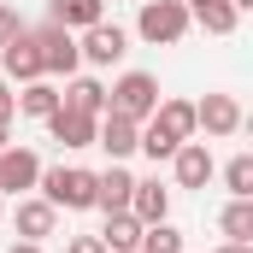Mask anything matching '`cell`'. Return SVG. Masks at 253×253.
<instances>
[{
    "mask_svg": "<svg viewBox=\"0 0 253 253\" xmlns=\"http://www.w3.org/2000/svg\"><path fill=\"white\" fill-rule=\"evenodd\" d=\"M36 183H42V200H47V206H65V212L94 206V171H83V165H53V171H42Z\"/></svg>",
    "mask_w": 253,
    "mask_h": 253,
    "instance_id": "obj_1",
    "label": "cell"
},
{
    "mask_svg": "<svg viewBox=\"0 0 253 253\" xmlns=\"http://www.w3.org/2000/svg\"><path fill=\"white\" fill-rule=\"evenodd\" d=\"M153 106H159V83H153L147 71H124V77L112 83V94H106V112H118L129 124H147Z\"/></svg>",
    "mask_w": 253,
    "mask_h": 253,
    "instance_id": "obj_2",
    "label": "cell"
},
{
    "mask_svg": "<svg viewBox=\"0 0 253 253\" xmlns=\"http://www.w3.org/2000/svg\"><path fill=\"white\" fill-rule=\"evenodd\" d=\"M135 30H141V42H153V47H177V42L189 36V6H183V0H147L141 18H135Z\"/></svg>",
    "mask_w": 253,
    "mask_h": 253,
    "instance_id": "obj_3",
    "label": "cell"
},
{
    "mask_svg": "<svg viewBox=\"0 0 253 253\" xmlns=\"http://www.w3.org/2000/svg\"><path fill=\"white\" fill-rule=\"evenodd\" d=\"M30 36H36V47H42V71L71 77V71L83 65V53H77V36H71V30H59V24H42V30H30Z\"/></svg>",
    "mask_w": 253,
    "mask_h": 253,
    "instance_id": "obj_4",
    "label": "cell"
},
{
    "mask_svg": "<svg viewBox=\"0 0 253 253\" xmlns=\"http://www.w3.org/2000/svg\"><path fill=\"white\" fill-rule=\"evenodd\" d=\"M0 77H12V83H36V77H47V71H42V47H36L30 30H18V36L0 47Z\"/></svg>",
    "mask_w": 253,
    "mask_h": 253,
    "instance_id": "obj_5",
    "label": "cell"
},
{
    "mask_svg": "<svg viewBox=\"0 0 253 253\" xmlns=\"http://www.w3.org/2000/svg\"><path fill=\"white\" fill-rule=\"evenodd\" d=\"M77 53H83L88 65H118V59L129 53V36L118 30V24H106V18H100V24H88V30H83Z\"/></svg>",
    "mask_w": 253,
    "mask_h": 253,
    "instance_id": "obj_6",
    "label": "cell"
},
{
    "mask_svg": "<svg viewBox=\"0 0 253 253\" xmlns=\"http://www.w3.org/2000/svg\"><path fill=\"white\" fill-rule=\"evenodd\" d=\"M194 129H206V135H236L242 129V106H236V94H206L200 106H194Z\"/></svg>",
    "mask_w": 253,
    "mask_h": 253,
    "instance_id": "obj_7",
    "label": "cell"
},
{
    "mask_svg": "<svg viewBox=\"0 0 253 253\" xmlns=\"http://www.w3.org/2000/svg\"><path fill=\"white\" fill-rule=\"evenodd\" d=\"M36 177H42V159L30 147H0V194L36 189Z\"/></svg>",
    "mask_w": 253,
    "mask_h": 253,
    "instance_id": "obj_8",
    "label": "cell"
},
{
    "mask_svg": "<svg viewBox=\"0 0 253 253\" xmlns=\"http://www.w3.org/2000/svg\"><path fill=\"white\" fill-rule=\"evenodd\" d=\"M171 165H177V189H206L212 183V147L206 141H183L177 153H171Z\"/></svg>",
    "mask_w": 253,
    "mask_h": 253,
    "instance_id": "obj_9",
    "label": "cell"
},
{
    "mask_svg": "<svg viewBox=\"0 0 253 253\" xmlns=\"http://www.w3.org/2000/svg\"><path fill=\"white\" fill-rule=\"evenodd\" d=\"M94 124L100 118H88V112H71V106H59V112H47V135L59 141V147H94Z\"/></svg>",
    "mask_w": 253,
    "mask_h": 253,
    "instance_id": "obj_10",
    "label": "cell"
},
{
    "mask_svg": "<svg viewBox=\"0 0 253 253\" xmlns=\"http://www.w3.org/2000/svg\"><path fill=\"white\" fill-rule=\"evenodd\" d=\"M147 124L159 129L165 141H177V147H183V141H194V100H159Z\"/></svg>",
    "mask_w": 253,
    "mask_h": 253,
    "instance_id": "obj_11",
    "label": "cell"
},
{
    "mask_svg": "<svg viewBox=\"0 0 253 253\" xmlns=\"http://www.w3.org/2000/svg\"><path fill=\"white\" fill-rule=\"evenodd\" d=\"M135 129L129 118H118V112H100V124H94V147H106L112 153V165H124L129 153H135Z\"/></svg>",
    "mask_w": 253,
    "mask_h": 253,
    "instance_id": "obj_12",
    "label": "cell"
},
{
    "mask_svg": "<svg viewBox=\"0 0 253 253\" xmlns=\"http://www.w3.org/2000/svg\"><path fill=\"white\" fill-rule=\"evenodd\" d=\"M129 194H135V177H129L124 165L94 171V206L100 212H129Z\"/></svg>",
    "mask_w": 253,
    "mask_h": 253,
    "instance_id": "obj_13",
    "label": "cell"
},
{
    "mask_svg": "<svg viewBox=\"0 0 253 253\" xmlns=\"http://www.w3.org/2000/svg\"><path fill=\"white\" fill-rule=\"evenodd\" d=\"M12 224H18V236H24V242H47V236H53V224H59V206H47V200H18Z\"/></svg>",
    "mask_w": 253,
    "mask_h": 253,
    "instance_id": "obj_14",
    "label": "cell"
},
{
    "mask_svg": "<svg viewBox=\"0 0 253 253\" xmlns=\"http://www.w3.org/2000/svg\"><path fill=\"white\" fill-rule=\"evenodd\" d=\"M183 6H189V24H200L206 36H230V30H236V18H242L230 0H183Z\"/></svg>",
    "mask_w": 253,
    "mask_h": 253,
    "instance_id": "obj_15",
    "label": "cell"
},
{
    "mask_svg": "<svg viewBox=\"0 0 253 253\" xmlns=\"http://www.w3.org/2000/svg\"><path fill=\"white\" fill-rule=\"evenodd\" d=\"M100 18H106V0H53L47 6V24H59V30H88Z\"/></svg>",
    "mask_w": 253,
    "mask_h": 253,
    "instance_id": "obj_16",
    "label": "cell"
},
{
    "mask_svg": "<svg viewBox=\"0 0 253 253\" xmlns=\"http://www.w3.org/2000/svg\"><path fill=\"white\" fill-rule=\"evenodd\" d=\"M171 212V189H159V177L153 183H135V194H129V218L135 224H159Z\"/></svg>",
    "mask_w": 253,
    "mask_h": 253,
    "instance_id": "obj_17",
    "label": "cell"
},
{
    "mask_svg": "<svg viewBox=\"0 0 253 253\" xmlns=\"http://www.w3.org/2000/svg\"><path fill=\"white\" fill-rule=\"evenodd\" d=\"M59 106H71V112H88V118H100L106 112V88L94 83V77H77L71 88L59 94Z\"/></svg>",
    "mask_w": 253,
    "mask_h": 253,
    "instance_id": "obj_18",
    "label": "cell"
},
{
    "mask_svg": "<svg viewBox=\"0 0 253 253\" xmlns=\"http://www.w3.org/2000/svg\"><path fill=\"white\" fill-rule=\"evenodd\" d=\"M100 242H106V253H135V242H141V224H135L129 212H106Z\"/></svg>",
    "mask_w": 253,
    "mask_h": 253,
    "instance_id": "obj_19",
    "label": "cell"
},
{
    "mask_svg": "<svg viewBox=\"0 0 253 253\" xmlns=\"http://www.w3.org/2000/svg\"><path fill=\"white\" fill-rule=\"evenodd\" d=\"M135 253H183V230H177L171 218L141 224V242H135Z\"/></svg>",
    "mask_w": 253,
    "mask_h": 253,
    "instance_id": "obj_20",
    "label": "cell"
},
{
    "mask_svg": "<svg viewBox=\"0 0 253 253\" xmlns=\"http://www.w3.org/2000/svg\"><path fill=\"white\" fill-rule=\"evenodd\" d=\"M18 112H24V118H47V112H59V88H53V83H42V77H36V83H24Z\"/></svg>",
    "mask_w": 253,
    "mask_h": 253,
    "instance_id": "obj_21",
    "label": "cell"
},
{
    "mask_svg": "<svg viewBox=\"0 0 253 253\" xmlns=\"http://www.w3.org/2000/svg\"><path fill=\"white\" fill-rule=\"evenodd\" d=\"M218 230H224V242H253V200H230Z\"/></svg>",
    "mask_w": 253,
    "mask_h": 253,
    "instance_id": "obj_22",
    "label": "cell"
},
{
    "mask_svg": "<svg viewBox=\"0 0 253 253\" xmlns=\"http://www.w3.org/2000/svg\"><path fill=\"white\" fill-rule=\"evenodd\" d=\"M224 183H230L236 200H253V159H248V153H236V159L224 165Z\"/></svg>",
    "mask_w": 253,
    "mask_h": 253,
    "instance_id": "obj_23",
    "label": "cell"
},
{
    "mask_svg": "<svg viewBox=\"0 0 253 253\" xmlns=\"http://www.w3.org/2000/svg\"><path fill=\"white\" fill-rule=\"evenodd\" d=\"M18 30H24V24H18V12H12V6H0V47H6Z\"/></svg>",
    "mask_w": 253,
    "mask_h": 253,
    "instance_id": "obj_24",
    "label": "cell"
},
{
    "mask_svg": "<svg viewBox=\"0 0 253 253\" xmlns=\"http://www.w3.org/2000/svg\"><path fill=\"white\" fill-rule=\"evenodd\" d=\"M65 253H106V242H100V236H71Z\"/></svg>",
    "mask_w": 253,
    "mask_h": 253,
    "instance_id": "obj_25",
    "label": "cell"
},
{
    "mask_svg": "<svg viewBox=\"0 0 253 253\" xmlns=\"http://www.w3.org/2000/svg\"><path fill=\"white\" fill-rule=\"evenodd\" d=\"M12 112H18V94H12V88H6V77H0V118L12 124Z\"/></svg>",
    "mask_w": 253,
    "mask_h": 253,
    "instance_id": "obj_26",
    "label": "cell"
},
{
    "mask_svg": "<svg viewBox=\"0 0 253 253\" xmlns=\"http://www.w3.org/2000/svg\"><path fill=\"white\" fill-rule=\"evenodd\" d=\"M218 253H253V248H248V242H224Z\"/></svg>",
    "mask_w": 253,
    "mask_h": 253,
    "instance_id": "obj_27",
    "label": "cell"
},
{
    "mask_svg": "<svg viewBox=\"0 0 253 253\" xmlns=\"http://www.w3.org/2000/svg\"><path fill=\"white\" fill-rule=\"evenodd\" d=\"M230 6H236V12H253V0H230Z\"/></svg>",
    "mask_w": 253,
    "mask_h": 253,
    "instance_id": "obj_28",
    "label": "cell"
},
{
    "mask_svg": "<svg viewBox=\"0 0 253 253\" xmlns=\"http://www.w3.org/2000/svg\"><path fill=\"white\" fill-rule=\"evenodd\" d=\"M0 147H12V141H6V118H0Z\"/></svg>",
    "mask_w": 253,
    "mask_h": 253,
    "instance_id": "obj_29",
    "label": "cell"
}]
</instances>
